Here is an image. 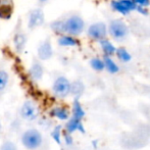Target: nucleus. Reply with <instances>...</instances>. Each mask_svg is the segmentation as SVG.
<instances>
[{"mask_svg": "<svg viewBox=\"0 0 150 150\" xmlns=\"http://www.w3.org/2000/svg\"><path fill=\"white\" fill-rule=\"evenodd\" d=\"M64 22V34L79 37L86 31V22L80 14H71L67 18H63Z\"/></svg>", "mask_w": 150, "mask_h": 150, "instance_id": "1", "label": "nucleus"}, {"mask_svg": "<svg viewBox=\"0 0 150 150\" xmlns=\"http://www.w3.org/2000/svg\"><path fill=\"white\" fill-rule=\"evenodd\" d=\"M108 35L115 41H122L130 34V29L126 22L120 18H113L108 23Z\"/></svg>", "mask_w": 150, "mask_h": 150, "instance_id": "2", "label": "nucleus"}, {"mask_svg": "<svg viewBox=\"0 0 150 150\" xmlns=\"http://www.w3.org/2000/svg\"><path fill=\"white\" fill-rule=\"evenodd\" d=\"M22 144L29 150H36L41 147L43 143L42 134L36 129H28L22 135Z\"/></svg>", "mask_w": 150, "mask_h": 150, "instance_id": "3", "label": "nucleus"}, {"mask_svg": "<svg viewBox=\"0 0 150 150\" xmlns=\"http://www.w3.org/2000/svg\"><path fill=\"white\" fill-rule=\"evenodd\" d=\"M86 35L91 41L100 42L101 40L107 38L108 26L104 22H95L90 24L86 29Z\"/></svg>", "mask_w": 150, "mask_h": 150, "instance_id": "4", "label": "nucleus"}, {"mask_svg": "<svg viewBox=\"0 0 150 150\" xmlns=\"http://www.w3.org/2000/svg\"><path fill=\"white\" fill-rule=\"evenodd\" d=\"M45 24V13L41 7H34L27 14V28L35 31Z\"/></svg>", "mask_w": 150, "mask_h": 150, "instance_id": "5", "label": "nucleus"}, {"mask_svg": "<svg viewBox=\"0 0 150 150\" xmlns=\"http://www.w3.org/2000/svg\"><path fill=\"white\" fill-rule=\"evenodd\" d=\"M71 81L64 76L57 77L52 84V92L56 97H59V98H64L69 96L71 94Z\"/></svg>", "mask_w": 150, "mask_h": 150, "instance_id": "6", "label": "nucleus"}, {"mask_svg": "<svg viewBox=\"0 0 150 150\" xmlns=\"http://www.w3.org/2000/svg\"><path fill=\"white\" fill-rule=\"evenodd\" d=\"M109 5L113 11L124 16L136 11L137 8V4L133 0H111Z\"/></svg>", "mask_w": 150, "mask_h": 150, "instance_id": "7", "label": "nucleus"}, {"mask_svg": "<svg viewBox=\"0 0 150 150\" xmlns=\"http://www.w3.org/2000/svg\"><path fill=\"white\" fill-rule=\"evenodd\" d=\"M37 58L41 61H47L50 60L54 55V49H53V44L49 37L45 38L42 40L37 46Z\"/></svg>", "mask_w": 150, "mask_h": 150, "instance_id": "8", "label": "nucleus"}, {"mask_svg": "<svg viewBox=\"0 0 150 150\" xmlns=\"http://www.w3.org/2000/svg\"><path fill=\"white\" fill-rule=\"evenodd\" d=\"M27 43H28V35L24 29L18 27L12 36V46L14 51L18 54L23 53L26 49Z\"/></svg>", "mask_w": 150, "mask_h": 150, "instance_id": "9", "label": "nucleus"}, {"mask_svg": "<svg viewBox=\"0 0 150 150\" xmlns=\"http://www.w3.org/2000/svg\"><path fill=\"white\" fill-rule=\"evenodd\" d=\"M39 111H38V107L35 103L32 100H27L22 104L20 109V115L23 120H27V122H32L37 119Z\"/></svg>", "mask_w": 150, "mask_h": 150, "instance_id": "10", "label": "nucleus"}, {"mask_svg": "<svg viewBox=\"0 0 150 150\" xmlns=\"http://www.w3.org/2000/svg\"><path fill=\"white\" fill-rule=\"evenodd\" d=\"M28 74L33 81H41L44 76V67L40 59H34L29 67Z\"/></svg>", "mask_w": 150, "mask_h": 150, "instance_id": "11", "label": "nucleus"}, {"mask_svg": "<svg viewBox=\"0 0 150 150\" xmlns=\"http://www.w3.org/2000/svg\"><path fill=\"white\" fill-rule=\"evenodd\" d=\"M14 12L13 0H0V20L8 21Z\"/></svg>", "mask_w": 150, "mask_h": 150, "instance_id": "12", "label": "nucleus"}, {"mask_svg": "<svg viewBox=\"0 0 150 150\" xmlns=\"http://www.w3.org/2000/svg\"><path fill=\"white\" fill-rule=\"evenodd\" d=\"M56 43L60 47L71 48V47H78V46H80L81 42L78 39V37L69 35V34H61V35L57 36Z\"/></svg>", "mask_w": 150, "mask_h": 150, "instance_id": "13", "label": "nucleus"}, {"mask_svg": "<svg viewBox=\"0 0 150 150\" xmlns=\"http://www.w3.org/2000/svg\"><path fill=\"white\" fill-rule=\"evenodd\" d=\"M65 130L69 134H73V133L77 132V131L82 133V134H85L86 133L85 127H84L83 122H82V120L77 119V117H73V115H71V117H69L67 120V122L65 125Z\"/></svg>", "mask_w": 150, "mask_h": 150, "instance_id": "14", "label": "nucleus"}, {"mask_svg": "<svg viewBox=\"0 0 150 150\" xmlns=\"http://www.w3.org/2000/svg\"><path fill=\"white\" fill-rule=\"evenodd\" d=\"M98 43H99V46H100V49H101V51H102L103 55H107V56L115 55L117 47L115 45V43H113L111 40L105 38V39L101 40Z\"/></svg>", "mask_w": 150, "mask_h": 150, "instance_id": "15", "label": "nucleus"}, {"mask_svg": "<svg viewBox=\"0 0 150 150\" xmlns=\"http://www.w3.org/2000/svg\"><path fill=\"white\" fill-rule=\"evenodd\" d=\"M105 64V71L110 75H115L120 71V65L117 63V61L112 58V56L103 55Z\"/></svg>", "mask_w": 150, "mask_h": 150, "instance_id": "16", "label": "nucleus"}, {"mask_svg": "<svg viewBox=\"0 0 150 150\" xmlns=\"http://www.w3.org/2000/svg\"><path fill=\"white\" fill-rule=\"evenodd\" d=\"M115 57L117 58V60L120 61V62H122V63H128L133 59L132 54L130 53V51H129L126 47H122V46L117 48Z\"/></svg>", "mask_w": 150, "mask_h": 150, "instance_id": "17", "label": "nucleus"}, {"mask_svg": "<svg viewBox=\"0 0 150 150\" xmlns=\"http://www.w3.org/2000/svg\"><path fill=\"white\" fill-rule=\"evenodd\" d=\"M73 117H77L79 120H83L85 117V109L83 108L81 102H80L79 98H75L73 102Z\"/></svg>", "mask_w": 150, "mask_h": 150, "instance_id": "18", "label": "nucleus"}, {"mask_svg": "<svg viewBox=\"0 0 150 150\" xmlns=\"http://www.w3.org/2000/svg\"><path fill=\"white\" fill-rule=\"evenodd\" d=\"M51 115L59 120H67L69 119V111L65 107H54L51 110Z\"/></svg>", "mask_w": 150, "mask_h": 150, "instance_id": "19", "label": "nucleus"}, {"mask_svg": "<svg viewBox=\"0 0 150 150\" xmlns=\"http://www.w3.org/2000/svg\"><path fill=\"white\" fill-rule=\"evenodd\" d=\"M49 28L52 31V33H54L57 36L64 34V22H63V18H57V20L52 21L49 25Z\"/></svg>", "mask_w": 150, "mask_h": 150, "instance_id": "20", "label": "nucleus"}, {"mask_svg": "<svg viewBox=\"0 0 150 150\" xmlns=\"http://www.w3.org/2000/svg\"><path fill=\"white\" fill-rule=\"evenodd\" d=\"M89 64L91 69L93 71H97V73H101V71H105V64L103 57H98V56L92 57L89 61Z\"/></svg>", "mask_w": 150, "mask_h": 150, "instance_id": "21", "label": "nucleus"}, {"mask_svg": "<svg viewBox=\"0 0 150 150\" xmlns=\"http://www.w3.org/2000/svg\"><path fill=\"white\" fill-rule=\"evenodd\" d=\"M85 91V85L82 81H75L71 83V94L75 96V98H79Z\"/></svg>", "mask_w": 150, "mask_h": 150, "instance_id": "22", "label": "nucleus"}, {"mask_svg": "<svg viewBox=\"0 0 150 150\" xmlns=\"http://www.w3.org/2000/svg\"><path fill=\"white\" fill-rule=\"evenodd\" d=\"M9 83V74L5 69H0V93L5 91Z\"/></svg>", "mask_w": 150, "mask_h": 150, "instance_id": "23", "label": "nucleus"}, {"mask_svg": "<svg viewBox=\"0 0 150 150\" xmlns=\"http://www.w3.org/2000/svg\"><path fill=\"white\" fill-rule=\"evenodd\" d=\"M52 139L55 141L57 144H61V139H62V134H61V127L60 126H56L55 128L53 129L51 133Z\"/></svg>", "mask_w": 150, "mask_h": 150, "instance_id": "24", "label": "nucleus"}, {"mask_svg": "<svg viewBox=\"0 0 150 150\" xmlns=\"http://www.w3.org/2000/svg\"><path fill=\"white\" fill-rule=\"evenodd\" d=\"M0 150H18L16 144L11 141H5L0 147Z\"/></svg>", "mask_w": 150, "mask_h": 150, "instance_id": "25", "label": "nucleus"}, {"mask_svg": "<svg viewBox=\"0 0 150 150\" xmlns=\"http://www.w3.org/2000/svg\"><path fill=\"white\" fill-rule=\"evenodd\" d=\"M63 141H64L65 145L67 146H71V145L74 144V139L73 137H71V134H69V133H64L63 134Z\"/></svg>", "mask_w": 150, "mask_h": 150, "instance_id": "26", "label": "nucleus"}, {"mask_svg": "<svg viewBox=\"0 0 150 150\" xmlns=\"http://www.w3.org/2000/svg\"><path fill=\"white\" fill-rule=\"evenodd\" d=\"M137 6H144V7H148L150 5V0H133Z\"/></svg>", "mask_w": 150, "mask_h": 150, "instance_id": "27", "label": "nucleus"}, {"mask_svg": "<svg viewBox=\"0 0 150 150\" xmlns=\"http://www.w3.org/2000/svg\"><path fill=\"white\" fill-rule=\"evenodd\" d=\"M136 12L140 13L141 16H147L148 14V9H147V7H144V6H137Z\"/></svg>", "mask_w": 150, "mask_h": 150, "instance_id": "28", "label": "nucleus"}, {"mask_svg": "<svg viewBox=\"0 0 150 150\" xmlns=\"http://www.w3.org/2000/svg\"><path fill=\"white\" fill-rule=\"evenodd\" d=\"M92 144H93V147H94V148H97V147H98V140H93Z\"/></svg>", "mask_w": 150, "mask_h": 150, "instance_id": "29", "label": "nucleus"}, {"mask_svg": "<svg viewBox=\"0 0 150 150\" xmlns=\"http://www.w3.org/2000/svg\"><path fill=\"white\" fill-rule=\"evenodd\" d=\"M38 2H39L40 4H45V3H47L49 0H37Z\"/></svg>", "mask_w": 150, "mask_h": 150, "instance_id": "30", "label": "nucleus"}, {"mask_svg": "<svg viewBox=\"0 0 150 150\" xmlns=\"http://www.w3.org/2000/svg\"><path fill=\"white\" fill-rule=\"evenodd\" d=\"M1 130H2V125H1V122H0V133H1Z\"/></svg>", "mask_w": 150, "mask_h": 150, "instance_id": "31", "label": "nucleus"}]
</instances>
